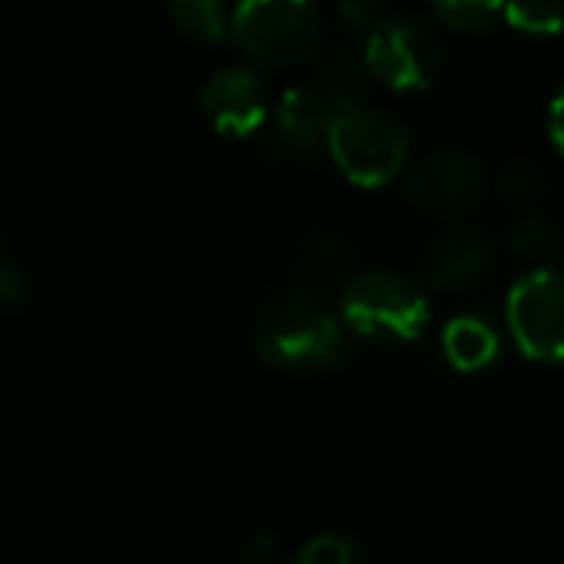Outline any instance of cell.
Returning <instances> with one entry per match:
<instances>
[{
    "label": "cell",
    "mask_w": 564,
    "mask_h": 564,
    "mask_svg": "<svg viewBox=\"0 0 564 564\" xmlns=\"http://www.w3.org/2000/svg\"><path fill=\"white\" fill-rule=\"evenodd\" d=\"M329 153L352 183L386 186L409 163V133L392 113L356 107L333 120Z\"/></svg>",
    "instance_id": "4"
},
{
    "label": "cell",
    "mask_w": 564,
    "mask_h": 564,
    "mask_svg": "<svg viewBox=\"0 0 564 564\" xmlns=\"http://www.w3.org/2000/svg\"><path fill=\"white\" fill-rule=\"evenodd\" d=\"M505 246H508L511 256H518L524 262H534L538 269H551V262L564 256V232L547 216L524 213L508 226Z\"/></svg>",
    "instance_id": "14"
},
{
    "label": "cell",
    "mask_w": 564,
    "mask_h": 564,
    "mask_svg": "<svg viewBox=\"0 0 564 564\" xmlns=\"http://www.w3.org/2000/svg\"><path fill=\"white\" fill-rule=\"evenodd\" d=\"M505 18L524 34H557L564 28V0H508Z\"/></svg>",
    "instance_id": "18"
},
{
    "label": "cell",
    "mask_w": 564,
    "mask_h": 564,
    "mask_svg": "<svg viewBox=\"0 0 564 564\" xmlns=\"http://www.w3.org/2000/svg\"><path fill=\"white\" fill-rule=\"evenodd\" d=\"M498 346H501L498 333L481 316H458L442 333L445 359L462 372H478V369L491 366L498 356Z\"/></svg>",
    "instance_id": "13"
},
{
    "label": "cell",
    "mask_w": 564,
    "mask_h": 564,
    "mask_svg": "<svg viewBox=\"0 0 564 564\" xmlns=\"http://www.w3.org/2000/svg\"><path fill=\"white\" fill-rule=\"evenodd\" d=\"M488 193L485 166L465 150H438L425 156L405 183L409 203L442 223H458L462 216L475 213Z\"/></svg>",
    "instance_id": "7"
},
{
    "label": "cell",
    "mask_w": 564,
    "mask_h": 564,
    "mask_svg": "<svg viewBox=\"0 0 564 564\" xmlns=\"http://www.w3.org/2000/svg\"><path fill=\"white\" fill-rule=\"evenodd\" d=\"M199 110L206 123L226 137L259 133L265 123V110H269L265 87L246 67H223L206 80L199 94Z\"/></svg>",
    "instance_id": "10"
},
{
    "label": "cell",
    "mask_w": 564,
    "mask_h": 564,
    "mask_svg": "<svg viewBox=\"0 0 564 564\" xmlns=\"http://www.w3.org/2000/svg\"><path fill=\"white\" fill-rule=\"evenodd\" d=\"M300 564H369V554L346 534H319L300 547Z\"/></svg>",
    "instance_id": "19"
},
{
    "label": "cell",
    "mask_w": 564,
    "mask_h": 564,
    "mask_svg": "<svg viewBox=\"0 0 564 564\" xmlns=\"http://www.w3.org/2000/svg\"><path fill=\"white\" fill-rule=\"evenodd\" d=\"M239 564H300V551H293L279 534L262 531L242 544Z\"/></svg>",
    "instance_id": "21"
},
{
    "label": "cell",
    "mask_w": 564,
    "mask_h": 564,
    "mask_svg": "<svg viewBox=\"0 0 564 564\" xmlns=\"http://www.w3.org/2000/svg\"><path fill=\"white\" fill-rule=\"evenodd\" d=\"M495 193L505 206L528 209L544 199L547 193V173L538 160L531 156H511L498 166L495 176Z\"/></svg>",
    "instance_id": "15"
},
{
    "label": "cell",
    "mask_w": 564,
    "mask_h": 564,
    "mask_svg": "<svg viewBox=\"0 0 564 564\" xmlns=\"http://www.w3.org/2000/svg\"><path fill=\"white\" fill-rule=\"evenodd\" d=\"M356 262L352 239L329 223H310L293 232V239L282 246V265L293 275V286L319 290L343 279Z\"/></svg>",
    "instance_id": "11"
},
{
    "label": "cell",
    "mask_w": 564,
    "mask_h": 564,
    "mask_svg": "<svg viewBox=\"0 0 564 564\" xmlns=\"http://www.w3.org/2000/svg\"><path fill=\"white\" fill-rule=\"evenodd\" d=\"M333 120L336 110L313 87L290 90L259 130V153L275 163L313 156L319 143H329Z\"/></svg>",
    "instance_id": "8"
},
{
    "label": "cell",
    "mask_w": 564,
    "mask_h": 564,
    "mask_svg": "<svg viewBox=\"0 0 564 564\" xmlns=\"http://www.w3.org/2000/svg\"><path fill=\"white\" fill-rule=\"evenodd\" d=\"M495 246L485 229L452 223L422 249V272L442 293H468L491 272Z\"/></svg>",
    "instance_id": "9"
},
{
    "label": "cell",
    "mask_w": 564,
    "mask_h": 564,
    "mask_svg": "<svg viewBox=\"0 0 564 564\" xmlns=\"http://www.w3.org/2000/svg\"><path fill=\"white\" fill-rule=\"evenodd\" d=\"M508 329L518 349L538 362H564V272L531 269L508 296Z\"/></svg>",
    "instance_id": "5"
},
{
    "label": "cell",
    "mask_w": 564,
    "mask_h": 564,
    "mask_svg": "<svg viewBox=\"0 0 564 564\" xmlns=\"http://www.w3.org/2000/svg\"><path fill=\"white\" fill-rule=\"evenodd\" d=\"M547 133L554 140V147L564 153V90L557 94V100L551 104V117H547Z\"/></svg>",
    "instance_id": "23"
},
{
    "label": "cell",
    "mask_w": 564,
    "mask_h": 564,
    "mask_svg": "<svg viewBox=\"0 0 564 564\" xmlns=\"http://www.w3.org/2000/svg\"><path fill=\"white\" fill-rule=\"evenodd\" d=\"M429 4L448 28L478 34V31H488L505 14L508 0H429Z\"/></svg>",
    "instance_id": "17"
},
{
    "label": "cell",
    "mask_w": 564,
    "mask_h": 564,
    "mask_svg": "<svg viewBox=\"0 0 564 564\" xmlns=\"http://www.w3.org/2000/svg\"><path fill=\"white\" fill-rule=\"evenodd\" d=\"M252 346L282 372H329L349 362V326L319 290L290 286L272 293L252 319Z\"/></svg>",
    "instance_id": "1"
},
{
    "label": "cell",
    "mask_w": 564,
    "mask_h": 564,
    "mask_svg": "<svg viewBox=\"0 0 564 564\" xmlns=\"http://www.w3.org/2000/svg\"><path fill=\"white\" fill-rule=\"evenodd\" d=\"M166 8L173 28L196 44H216L229 28L223 0H170Z\"/></svg>",
    "instance_id": "16"
},
{
    "label": "cell",
    "mask_w": 564,
    "mask_h": 564,
    "mask_svg": "<svg viewBox=\"0 0 564 564\" xmlns=\"http://www.w3.org/2000/svg\"><path fill=\"white\" fill-rule=\"evenodd\" d=\"M339 313L349 333L379 343L415 339L429 323V300L419 282L392 269L352 272L339 296Z\"/></svg>",
    "instance_id": "2"
},
{
    "label": "cell",
    "mask_w": 564,
    "mask_h": 564,
    "mask_svg": "<svg viewBox=\"0 0 564 564\" xmlns=\"http://www.w3.org/2000/svg\"><path fill=\"white\" fill-rule=\"evenodd\" d=\"M339 18L356 28V31H369L376 34L386 21H389V11H386V0H339Z\"/></svg>",
    "instance_id": "22"
},
{
    "label": "cell",
    "mask_w": 564,
    "mask_h": 564,
    "mask_svg": "<svg viewBox=\"0 0 564 564\" xmlns=\"http://www.w3.org/2000/svg\"><path fill=\"white\" fill-rule=\"evenodd\" d=\"M229 31L256 67L279 70L313 54L323 18L316 0H239Z\"/></svg>",
    "instance_id": "3"
},
{
    "label": "cell",
    "mask_w": 564,
    "mask_h": 564,
    "mask_svg": "<svg viewBox=\"0 0 564 564\" xmlns=\"http://www.w3.org/2000/svg\"><path fill=\"white\" fill-rule=\"evenodd\" d=\"M369 70L389 90H425L442 70V41L419 18H389L366 44Z\"/></svg>",
    "instance_id": "6"
},
{
    "label": "cell",
    "mask_w": 564,
    "mask_h": 564,
    "mask_svg": "<svg viewBox=\"0 0 564 564\" xmlns=\"http://www.w3.org/2000/svg\"><path fill=\"white\" fill-rule=\"evenodd\" d=\"M31 293V279L24 272V265L18 262V256L11 252L4 232H0V310H21L24 300Z\"/></svg>",
    "instance_id": "20"
},
{
    "label": "cell",
    "mask_w": 564,
    "mask_h": 564,
    "mask_svg": "<svg viewBox=\"0 0 564 564\" xmlns=\"http://www.w3.org/2000/svg\"><path fill=\"white\" fill-rule=\"evenodd\" d=\"M372 70H369V61H366V51H352V47H336V51H326L323 61L316 64L313 70V90L339 113L346 110H356V107H366V97H369V87H372Z\"/></svg>",
    "instance_id": "12"
}]
</instances>
